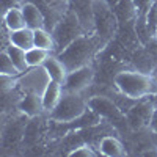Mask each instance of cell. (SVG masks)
<instances>
[{"instance_id": "6da1fadb", "label": "cell", "mask_w": 157, "mask_h": 157, "mask_svg": "<svg viewBox=\"0 0 157 157\" xmlns=\"http://www.w3.org/2000/svg\"><path fill=\"white\" fill-rule=\"evenodd\" d=\"M104 44H107V43L96 33L82 35L75 41H72L68 47H64L61 52H58L57 57L66 64L68 71H74L77 68L91 64L93 57L98 54V50Z\"/></svg>"}, {"instance_id": "7a4b0ae2", "label": "cell", "mask_w": 157, "mask_h": 157, "mask_svg": "<svg viewBox=\"0 0 157 157\" xmlns=\"http://www.w3.org/2000/svg\"><path fill=\"white\" fill-rule=\"evenodd\" d=\"M113 83L118 93L134 101H141L157 93L155 77L152 74L141 72L138 69L118 72L113 78Z\"/></svg>"}, {"instance_id": "3957f363", "label": "cell", "mask_w": 157, "mask_h": 157, "mask_svg": "<svg viewBox=\"0 0 157 157\" xmlns=\"http://www.w3.org/2000/svg\"><path fill=\"white\" fill-rule=\"evenodd\" d=\"M86 109H88V101H85L82 94L64 91L57 107L49 113V118L55 123L68 124L78 120L86 112Z\"/></svg>"}, {"instance_id": "277c9868", "label": "cell", "mask_w": 157, "mask_h": 157, "mask_svg": "<svg viewBox=\"0 0 157 157\" xmlns=\"http://www.w3.org/2000/svg\"><path fill=\"white\" fill-rule=\"evenodd\" d=\"M52 33H54V38H55L57 54H58V52H61L64 47H68L72 41H75L78 36L86 35L85 30H83V27H82V24H80V21L77 19V16L74 14L69 8L66 11V14H64L55 24V27H54V30H52Z\"/></svg>"}, {"instance_id": "5b68a950", "label": "cell", "mask_w": 157, "mask_h": 157, "mask_svg": "<svg viewBox=\"0 0 157 157\" xmlns=\"http://www.w3.org/2000/svg\"><path fill=\"white\" fill-rule=\"evenodd\" d=\"M50 82V77L46 71L44 66H36V68H29L24 74L19 75L17 85L22 88L24 93H36L43 94V91Z\"/></svg>"}, {"instance_id": "8992f818", "label": "cell", "mask_w": 157, "mask_h": 157, "mask_svg": "<svg viewBox=\"0 0 157 157\" xmlns=\"http://www.w3.org/2000/svg\"><path fill=\"white\" fill-rule=\"evenodd\" d=\"M93 10H94V25H96V35H99L104 41H109V38L115 32V16L110 11V6L105 0H93Z\"/></svg>"}, {"instance_id": "52a82bcc", "label": "cell", "mask_w": 157, "mask_h": 157, "mask_svg": "<svg viewBox=\"0 0 157 157\" xmlns=\"http://www.w3.org/2000/svg\"><path fill=\"white\" fill-rule=\"evenodd\" d=\"M94 80V68L91 64L77 68L74 71H69L66 75V80L63 83V90L66 93H77L82 94L86 88L91 86Z\"/></svg>"}, {"instance_id": "ba28073f", "label": "cell", "mask_w": 157, "mask_h": 157, "mask_svg": "<svg viewBox=\"0 0 157 157\" xmlns=\"http://www.w3.org/2000/svg\"><path fill=\"white\" fill-rule=\"evenodd\" d=\"M69 10L80 21L82 27L86 35L96 33L94 25V10H93V0H68Z\"/></svg>"}, {"instance_id": "9c48e42d", "label": "cell", "mask_w": 157, "mask_h": 157, "mask_svg": "<svg viewBox=\"0 0 157 157\" xmlns=\"http://www.w3.org/2000/svg\"><path fill=\"white\" fill-rule=\"evenodd\" d=\"M152 115H154V105L141 99L127 112L129 126L134 127V129H141L143 126L151 124Z\"/></svg>"}, {"instance_id": "30bf717a", "label": "cell", "mask_w": 157, "mask_h": 157, "mask_svg": "<svg viewBox=\"0 0 157 157\" xmlns=\"http://www.w3.org/2000/svg\"><path fill=\"white\" fill-rule=\"evenodd\" d=\"M88 107L91 110H94L98 115L101 116H105L110 118V120H116V118L121 116V109L116 105V104L109 99V98H104V96H94L88 101Z\"/></svg>"}, {"instance_id": "8fae6325", "label": "cell", "mask_w": 157, "mask_h": 157, "mask_svg": "<svg viewBox=\"0 0 157 157\" xmlns=\"http://www.w3.org/2000/svg\"><path fill=\"white\" fill-rule=\"evenodd\" d=\"M17 109L29 118H35L44 113V107H43V99L41 94L36 93H25L24 98L19 101Z\"/></svg>"}, {"instance_id": "7c38bea8", "label": "cell", "mask_w": 157, "mask_h": 157, "mask_svg": "<svg viewBox=\"0 0 157 157\" xmlns=\"http://www.w3.org/2000/svg\"><path fill=\"white\" fill-rule=\"evenodd\" d=\"M63 93H64V90H63V85H61V83L54 82V80L49 82V85L46 86V90L43 91V94H41L43 107H44V112H46L47 115L57 107V104L60 102Z\"/></svg>"}, {"instance_id": "4fadbf2b", "label": "cell", "mask_w": 157, "mask_h": 157, "mask_svg": "<svg viewBox=\"0 0 157 157\" xmlns=\"http://www.w3.org/2000/svg\"><path fill=\"white\" fill-rule=\"evenodd\" d=\"M24 17H25V24L27 27L32 30H38V29H44L46 27V19L43 16L41 10H39L35 3L32 2H25L21 5Z\"/></svg>"}, {"instance_id": "5bb4252c", "label": "cell", "mask_w": 157, "mask_h": 157, "mask_svg": "<svg viewBox=\"0 0 157 157\" xmlns=\"http://www.w3.org/2000/svg\"><path fill=\"white\" fill-rule=\"evenodd\" d=\"M43 66L46 68L49 77H50V80H54V82H58V83H64V80H66V75H68V68H66V64H64L55 54L54 55H50Z\"/></svg>"}, {"instance_id": "9a60e30c", "label": "cell", "mask_w": 157, "mask_h": 157, "mask_svg": "<svg viewBox=\"0 0 157 157\" xmlns=\"http://www.w3.org/2000/svg\"><path fill=\"white\" fill-rule=\"evenodd\" d=\"M8 43L13 46H17L24 50H29L35 46V30L24 27L19 30L8 32Z\"/></svg>"}, {"instance_id": "2e32d148", "label": "cell", "mask_w": 157, "mask_h": 157, "mask_svg": "<svg viewBox=\"0 0 157 157\" xmlns=\"http://www.w3.org/2000/svg\"><path fill=\"white\" fill-rule=\"evenodd\" d=\"M98 148H99V154L107 155V157H121V155H126L124 145L116 137H112V135H107V137L101 138Z\"/></svg>"}, {"instance_id": "e0dca14e", "label": "cell", "mask_w": 157, "mask_h": 157, "mask_svg": "<svg viewBox=\"0 0 157 157\" xmlns=\"http://www.w3.org/2000/svg\"><path fill=\"white\" fill-rule=\"evenodd\" d=\"M3 25H5V29L8 32L27 27L22 8L21 6H10V8H6L5 13H3Z\"/></svg>"}, {"instance_id": "ac0fdd59", "label": "cell", "mask_w": 157, "mask_h": 157, "mask_svg": "<svg viewBox=\"0 0 157 157\" xmlns=\"http://www.w3.org/2000/svg\"><path fill=\"white\" fill-rule=\"evenodd\" d=\"M6 50V54L10 55L11 61L14 63V66L19 69L21 74H24L25 71H29V63H27V50H24L17 46H13V44H6L3 47Z\"/></svg>"}, {"instance_id": "d6986e66", "label": "cell", "mask_w": 157, "mask_h": 157, "mask_svg": "<svg viewBox=\"0 0 157 157\" xmlns=\"http://www.w3.org/2000/svg\"><path fill=\"white\" fill-rule=\"evenodd\" d=\"M35 46L46 49V50H50L52 54H57V44H55L54 33L49 32L46 27L35 30Z\"/></svg>"}, {"instance_id": "ffe728a7", "label": "cell", "mask_w": 157, "mask_h": 157, "mask_svg": "<svg viewBox=\"0 0 157 157\" xmlns=\"http://www.w3.org/2000/svg\"><path fill=\"white\" fill-rule=\"evenodd\" d=\"M50 55H54L50 50H46V49H41V47L33 46L32 49L27 50V63H29V68L43 66L44 61H46Z\"/></svg>"}, {"instance_id": "44dd1931", "label": "cell", "mask_w": 157, "mask_h": 157, "mask_svg": "<svg viewBox=\"0 0 157 157\" xmlns=\"http://www.w3.org/2000/svg\"><path fill=\"white\" fill-rule=\"evenodd\" d=\"M0 75H21L19 69L11 61L5 49L2 50V55H0Z\"/></svg>"}, {"instance_id": "7402d4cb", "label": "cell", "mask_w": 157, "mask_h": 157, "mask_svg": "<svg viewBox=\"0 0 157 157\" xmlns=\"http://www.w3.org/2000/svg\"><path fill=\"white\" fill-rule=\"evenodd\" d=\"M146 27H148L149 36L154 38L157 33V0H154L151 3V6L146 13Z\"/></svg>"}, {"instance_id": "603a6c76", "label": "cell", "mask_w": 157, "mask_h": 157, "mask_svg": "<svg viewBox=\"0 0 157 157\" xmlns=\"http://www.w3.org/2000/svg\"><path fill=\"white\" fill-rule=\"evenodd\" d=\"M68 155L69 157H96L99 155V152H96L90 145H80V146L74 148L72 151H69Z\"/></svg>"}, {"instance_id": "cb8c5ba5", "label": "cell", "mask_w": 157, "mask_h": 157, "mask_svg": "<svg viewBox=\"0 0 157 157\" xmlns=\"http://www.w3.org/2000/svg\"><path fill=\"white\" fill-rule=\"evenodd\" d=\"M141 155H157V148H152V149H148L145 152H141Z\"/></svg>"}, {"instance_id": "d4e9b609", "label": "cell", "mask_w": 157, "mask_h": 157, "mask_svg": "<svg viewBox=\"0 0 157 157\" xmlns=\"http://www.w3.org/2000/svg\"><path fill=\"white\" fill-rule=\"evenodd\" d=\"M154 38H155V39H157V33H155V36H154Z\"/></svg>"}]
</instances>
